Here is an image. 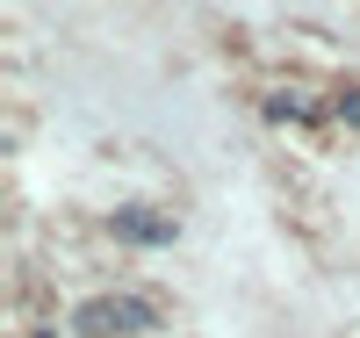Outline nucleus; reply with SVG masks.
<instances>
[{
    "mask_svg": "<svg viewBox=\"0 0 360 338\" xmlns=\"http://www.w3.org/2000/svg\"><path fill=\"white\" fill-rule=\"evenodd\" d=\"M152 324H159V310L137 295H101L79 310V338H144Z\"/></svg>",
    "mask_w": 360,
    "mask_h": 338,
    "instance_id": "1",
    "label": "nucleus"
},
{
    "mask_svg": "<svg viewBox=\"0 0 360 338\" xmlns=\"http://www.w3.org/2000/svg\"><path fill=\"white\" fill-rule=\"evenodd\" d=\"M115 238H130V245H173V223L152 216V209H115Z\"/></svg>",
    "mask_w": 360,
    "mask_h": 338,
    "instance_id": "2",
    "label": "nucleus"
},
{
    "mask_svg": "<svg viewBox=\"0 0 360 338\" xmlns=\"http://www.w3.org/2000/svg\"><path fill=\"white\" fill-rule=\"evenodd\" d=\"M339 115H346V122H360V86H346V94H339Z\"/></svg>",
    "mask_w": 360,
    "mask_h": 338,
    "instance_id": "3",
    "label": "nucleus"
}]
</instances>
